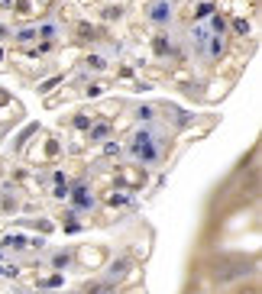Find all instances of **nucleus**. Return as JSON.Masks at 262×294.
I'll return each instance as SVG.
<instances>
[{
	"mask_svg": "<svg viewBox=\"0 0 262 294\" xmlns=\"http://www.w3.org/2000/svg\"><path fill=\"white\" fill-rule=\"evenodd\" d=\"M129 152H133V158H136V162H143V165L159 162V146H155V136H152L149 129H136L133 142H129Z\"/></svg>",
	"mask_w": 262,
	"mask_h": 294,
	"instance_id": "obj_1",
	"label": "nucleus"
},
{
	"mask_svg": "<svg viewBox=\"0 0 262 294\" xmlns=\"http://www.w3.org/2000/svg\"><path fill=\"white\" fill-rule=\"evenodd\" d=\"M172 16H175L172 0H155L152 10H149V20H152L155 26H169V23H172Z\"/></svg>",
	"mask_w": 262,
	"mask_h": 294,
	"instance_id": "obj_2",
	"label": "nucleus"
},
{
	"mask_svg": "<svg viewBox=\"0 0 262 294\" xmlns=\"http://www.w3.org/2000/svg\"><path fill=\"white\" fill-rule=\"evenodd\" d=\"M68 198L75 201V210H91V207H94V198L87 194L84 184H75V188H68Z\"/></svg>",
	"mask_w": 262,
	"mask_h": 294,
	"instance_id": "obj_3",
	"label": "nucleus"
},
{
	"mask_svg": "<svg viewBox=\"0 0 262 294\" xmlns=\"http://www.w3.org/2000/svg\"><path fill=\"white\" fill-rule=\"evenodd\" d=\"M252 269L246 262H237V265H223V269H217V281H233V278H243V275H249Z\"/></svg>",
	"mask_w": 262,
	"mask_h": 294,
	"instance_id": "obj_4",
	"label": "nucleus"
},
{
	"mask_svg": "<svg viewBox=\"0 0 262 294\" xmlns=\"http://www.w3.org/2000/svg\"><path fill=\"white\" fill-rule=\"evenodd\" d=\"M110 136V123H91V129H87V139H91V142H104V139H107Z\"/></svg>",
	"mask_w": 262,
	"mask_h": 294,
	"instance_id": "obj_5",
	"label": "nucleus"
},
{
	"mask_svg": "<svg viewBox=\"0 0 262 294\" xmlns=\"http://www.w3.org/2000/svg\"><path fill=\"white\" fill-rule=\"evenodd\" d=\"M36 36H39L42 42H55V36H58V23H52V20H49V23H39V26H36Z\"/></svg>",
	"mask_w": 262,
	"mask_h": 294,
	"instance_id": "obj_6",
	"label": "nucleus"
},
{
	"mask_svg": "<svg viewBox=\"0 0 262 294\" xmlns=\"http://www.w3.org/2000/svg\"><path fill=\"white\" fill-rule=\"evenodd\" d=\"M204 52L211 58H220L223 55V36H211V39H207V46H204Z\"/></svg>",
	"mask_w": 262,
	"mask_h": 294,
	"instance_id": "obj_7",
	"label": "nucleus"
},
{
	"mask_svg": "<svg viewBox=\"0 0 262 294\" xmlns=\"http://www.w3.org/2000/svg\"><path fill=\"white\" fill-rule=\"evenodd\" d=\"M4 249H26L29 246V239H26L23 233H10V236H4V243H0Z\"/></svg>",
	"mask_w": 262,
	"mask_h": 294,
	"instance_id": "obj_8",
	"label": "nucleus"
},
{
	"mask_svg": "<svg viewBox=\"0 0 262 294\" xmlns=\"http://www.w3.org/2000/svg\"><path fill=\"white\" fill-rule=\"evenodd\" d=\"M32 39H39V36H36V26H23V29L13 32V42H20V46H26V42H32Z\"/></svg>",
	"mask_w": 262,
	"mask_h": 294,
	"instance_id": "obj_9",
	"label": "nucleus"
},
{
	"mask_svg": "<svg viewBox=\"0 0 262 294\" xmlns=\"http://www.w3.org/2000/svg\"><path fill=\"white\" fill-rule=\"evenodd\" d=\"M126 269H129V259H117V262L110 265L107 278H110V281H113V278H123V275H126Z\"/></svg>",
	"mask_w": 262,
	"mask_h": 294,
	"instance_id": "obj_10",
	"label": "nucleus"
},
{
	"mask_svg": "<svg viewBox=\"0 0 262 294\" xmlns=\"http://www.w3.org/2000/svg\"><path fill=\"white\" fill-rule=\"evenodd\" d=\"M211 36H223L226 32V16H220V13H214L211 16V29H207Z\"/></svg>",
	"mask_w": 262,
	"mask_h": 294,
	"instance_id": "obj_11",
	"label": "nucleus"
},
{
	"mask_svg": "<svg viewBox=\"0 0 262 294\" xmlns=\"http://www.w3.org/2000/svg\"><path fill=\"white\" fill-rule=\"evenodd\" d=\"M78 39H84V42H94V39H97V29H94L91 23H78Z\"/></svg>",
	"mask_w": 262,
	"mask_h": 294,
	"instance_id": "obj_12",
	"label": "nucleus"
},
{
	"mask_svg": "<svg viewBox=\"0 0 262 294\" xmlns=\"http://www.w3.org/2000/svg\"><path fill=\"white\" fill-rule=\"evenodd\" d=\"M68 265H72V252H55V255H52V269L65 272Z\"/></svg>",
	"mask_w": 262,
	"mask_h": 294,
	"instance_id": "obj_13",
	"label": "nucleus"
},
{
	"mask_svg": "<svg viewBox=\"0 0 262 294\" xmlns=\"http://www.w3.org/2000/svg\"><path fill=\"white\" fill-rule=\"evenodd\" d=\"M226 26H230V29L237 32V36H249V29H252V26H249V20H243V16H237V20H230Z\"/></svg>",
	"mask_w": 262,
	"mask_h": 294,
	"instance_id": "obj_14",
	"label": "nucleus"
},
{
	"mask_svg": "<svg viewBox=\"0 0 262 294\" xmlns=\"http://www.w3.org/2000/svg\"><path fill=\"white\" fill-rule=\"evenodd\" d=\"M120 16H123V7L120 4H107L101 10V20H120Z\"/></svg>",
	"mask_w": 262,
	"mask_h": 294,
	"instance_id": "obj_15",
	"label": "nucleus"
},
{
	"mask_svg": "<svg viewBox=\"0 0 262 294\" xmlns=\"http://www.w3.org/2000/svg\"><path fill=\"white\" fill-rule=\"evenodd\" d=\"M136 120H139V123H152V120H155V107L143 104V107L136 110Z\"/></svg>",
	"mask_w": 262,
	"mask_h": 294,
	"instance_id": "obj_16",
	"label": "nucleus"
},
{
	"mask_svg": "<svg viewBox=\"0 0 262 294\" xmlns=\"http://www.w3.org/2000/svg\"><path fill=\"white\" fill-rule=\"evenodd\" d=\"M194 16H198V20H211V16H214V4H198Z\"/></svg>",
	"mask_w": 262,
	"mask_h": 294,
	"instance_id": "obj_17",
	"label": "nucleus"
},
{
	"mask_svg": "<svg viewBox=\"0 0 262 294\" xmlns=\"http://www.w3.org/2000/svg\"><path fill=\"white\" fill-rule=\"evenodd\" d=\"M84 61H87V68H94V71H104V68H107V58H104V55H87Z\"/></svg>",
	"mask_w": 262,
	"mask_h": 294,
	"instance_id": "obj_18",
	"label": "nucleus"
},
{
	"mask_svg": "<svg viewBox=\"0 0 262 294\" xmlns=\"http://www.w3.org/2000/svg\"><path fill=\"white\" fill-rule=\"evenodd\" d=\"M152 49H155V55H165V52H169L172 46H169V39H165V36H155V42H152Z\"/></svg>",
	"mask_w": 262,
	"mask_h": 294,
	"instance_id": "obj_19",
	"label": "nucleus"
},
{
	"mask_svg": "<svg viewBox=\"0 0 262 294\" xmlns=\"http://www.w3.org/2000/svg\"><path fill=\"white\" fill-rule=\"evenodd\" d=\"M207 39H211V32H207V29H204V26H194V42H198V46H201V49H204V46H207Z\"/></svg>",
	"mask_w": 262,
	"mask_h": 294,
	"instance_id": "obj_20",
	"label": "nucleus"
},
{
	"mask_svg": "<svg viewBox=\"0 0 262 294\" xmlns=\"http://www.w3.org/2000/svg\"><path fill=\"white\" fill-rule=\"evenodd\" d=\"M72 123H75V129H91V117H87V113H78Z\"/></svg>",
	"mask_w": 262,
	"mask_h": 294,
	"instance_id": "obj_21",
	"label": "nucleus"
},
{
	"mask_svg": "<svg viewBox=\"0 0 262 294\" xmlns=\"http://www.w3.org/2000/svg\"><path fill=\"white\" fill-rule=\"evenodd\" d=\"M68 188H72V184H55V188H52V198H55V201H65V198H68Z\"/></svg>",
	"mask_w": 262,
	"mask_h": 294,
	"instance_id": "obj_22",
	"label": "nucleus"
},
{
	"mask_svg": "<svg viewBox=\"0 0 262 294\" xmlns=\"http://www.w3.org/2000/svg\"><path fill=\"white\" fill-rule=\"evenodd\" d=\"M120 152H123V149H120V142H104V155H120Z\"/></svg>",
	"mask_w": 262,
	"mask_h": 294,
	"instance_id": "obj_23",
	"label": "nucleus"
},
{
	"mask_svg": "<svg viewBox=\"0 0 262 294\" xmlns=\"http://www.w3.org/2000/svg\"><path fill=\"white\" fill-rule=\"evenodd\" d=\"M16 275H20L16 265H0V278H16Z\"/></svg>",
	"mask_w": 262,
	"mask_h": 294,
	"instance_id": "obj_24",
	"label": "nucleus"
},
{
	"mask_svg": "<svg viewBox=\"0 0 262 294\" xmlns=\"http://www.w3.org/2000/svg\"><path fill=\"white\" fill-rule=\"evenodd\" d=\"M62 272H55V275H52V278H46V281H42V284H46V288H62Z\"/></svg>",
	"mask_w": 262,
	"mask_h": 294,
	"instance_id": "obj_25",
	"label": "nucleus"
},
{
	"mask_svg": "<svg viewBox=\"0 0 262 294\" xmlns=\"http://www.w3.org/2000/svg\"><path fill=\"white\" fill-rule=\"evenodd\" d=\"M16 13H29V0H16Z\"/></svg>",
	"mask_w": 262,
	"mask_h": 294,
	"instance_id": "obj_26",
	"label": "nucleus"
},
{
	"mask_svg": "<svg viewBox=\"0 0 262 294\" xmlns=\"http://www.w3.org/2000/svg\"><path fill=\"white\" fill-rule=\"evenodd\" d=\"M10 36H13V32H10V26H4V23H0V42H7Z\"/></svg>",
	"mask_w": 262,
	"mask_h": 294,
	"instance_id": "obj_27",
	"label": "nucleus"
},
{
	"mask_svg": "<svg viewBox=\"0 0 262 294\" xmlns=\"http://www.w3.org/2000/svg\"><path fill=\"white\" fill-rule=\"evenodd\" d=\"M0 207H4V210H16V201H10V198H4V201H0Z\"/></svg>",
	"mask_w": 262,
	"mask_h": 294,
	"instance_id": "obj_28",
	"label": "nucleus"
},
{
	"mask_svg": "<svg viewBox=\"0 0 262 294\" xmlns=\"http://www.w3.org/2000/svg\"><path fill=\"white\" fill-rule=\"evenodd\" d=\"M55 84H58V78H49V81H46V84H42V87H39V91H52V87H55Z\"/></svg>",
	"mask_w": 262,
	"mask_h": 294,
	"instance_id": "obj_29",
	"label": "nucleus"
},
{
	"mask_svg": "<svg viewBox=\"0 0 262 294\" xmlns=\"http://www.w3.org/2000/svg\"><path fill=\"white\" fill-rule=\"evenodd\" d=\"M240 294H259V291L256 288H246V291H240Z\"/></svg>",
	"mask_w": 262,
	"mask_h": 294,
	"instance_id": "obj_30",
	"label": "nucleus"
},
{
	"mask_svg": "<svg viewBox=\"0 0 262 294\" xmlns=\"http://www.w3.org/2000/svg\"><path fill=\"white\" fill-rule=\"evenodd\" d=\"M0 61H4V49H0Z\"/></svg>",
	"mask_w": 262,
	"mask_h": 294,
	"instance_id": "obj_31",
	"label": "nucleus"
}]
</instances>
